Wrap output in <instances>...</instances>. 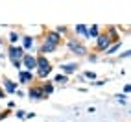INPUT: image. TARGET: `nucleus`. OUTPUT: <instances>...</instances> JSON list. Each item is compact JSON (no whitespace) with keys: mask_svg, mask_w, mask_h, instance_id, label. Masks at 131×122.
<instances>
[{"mask_svg":"<svg viewBox=\"0 0 131 122\" xmlns=\"http://www.w3.org/2000/svg\"><path fill=\"white\" fill-rule=\"evenodd\" d=\"M65 45H67V48H68V52H70L72 56H76V57H87V54L91 52L81 39H78V37H74V35H68L67 41H65Z\"/></svg>","mask_w":131,"mask_h":122,"instance_id":"f257e3e1","label":"nucleus"},{"mask_svg":"<svg viewBox=\"0 0 131 122\" xmlns=\"http://www.w3.org/2000/svg\"><path fill=\"white\" fill-rule=\"evenodd\" d=\"M111 45H113V43H111V39L107 37V33H105V32H100V35L94 39V52L100 56V54H103V52H105Z\"/></svg>","mask_w":131,"mask_h":122,"instance_id":"f03ea898","label":"nucleus"},{"mask_svg":"<svg viewBox=\"0 0 131 122\" xmlns=\"http://www.w3.org/2000/svg\"><path fill=\"white\" fill-rule=\"evenodd\" d=\"M26 96H28L31 102L48 100V96H46V94L42 93V89H41V83H33V85H30V89H28V93H26Z\"/></svg>","mask_w":131,"mask_h":122,"instance_id":"7ed1b4c3","label":"nucleus"},{"mask_svg":"<svg viewBox=\"0 0 131 122\" xmlns=\"http://www.w3.org/2000/svg\"><path fill=\"white\" fill-rule=\"evenodd\" d=\"M6 54H7V59L13 63V61H20L26 52H24V48L20 45H7V52H6Z\"/></svg>","mask_w":131,"mask_h":122,"instance_id":"20e7f679","label":"nucleus"},{"mask_svg":"<svg viewBox=\"0 0 131 122\" xmlns=\"http://www.w3.org/2000/svg\"><path fill=\"white\" fill-rule=\"evenodd\" d=\"M42 41H45V43H48V45H52V46H56V48H59V46L65 43V39L61 37V35H57V33H56L54 30H48V32H45V35H42Z\"/></svg>","mask_w":131,"mask_h":122,"instance_id":"39448f33","label":"nucleus"},{"mask_svg":"<svg viewBox=\"0 0 131 122\" xmlns=\"http://www.w3.org/2000/svg\"><path fill=\"white\" fill-rule=\"evenodd\" d=\"M22 63V70H28V72H35L37 68V61H35V54H30V52H26L24 57L20 59Z\"/></svg>","mask_w":131,"mask_h":122,"instance_id":"423d86ee","label":"nucleus"},{"mask_svg":"<svg viewBox=\"0 0 131 122\" xmlns=\"http://www.w3.org/2000/svg\"><path fill=\"white\" fill-rule=\"evenodd\" d=\"M2 89H4V93H6V96L7 94H15L17 93V89H19V82H15V80H11V78H7V76H2Z\"/></svg>","mask_w":131,"mask_h":122,"instance_id":"0eeeda50","label":"nucleus"},{"mask_svg":"<svg viewBox=\"0 0 131 122\" xmlns=\"http://www.w3.org/2000/svg\"><path fill=\"white\" fill-rule=\"evenodd\" d=\"M35 61H37L35 70H41V72H52L54 70V65H52V61L46 56H35Z\"/></svg>","mask_w":131,"mask_h":122,"instance_id":"6e6552de","label":"nucleus"},{"mask_svg":"<svg viewBox=\"0 0 131 122\" xmlns=\"http://www.w3.org/2000/svg\"><path fill=\"white\" fill-rule=\"evenodd\" d=\"M61 74H65L70 78L72 74H78V70H80V63L78 61H72V63H61Z\"/></svg>","mask_w":131,"mask_h":122,"instance_id":"1a4fd4ad","label":"nucleus"},{"mask_svg":"<svg viewBox=\"0 0 131 122\" xmlns=\"http://www.w3.org/2000/svg\"><path fill=\"white\" fill-rule=\"evenodd\" d=\"M20 46L24 48V52H33V48H35V37L33 35H22L20 37Z\"/></svg>","mask_w":131,"mask_h":122,"instance_id":"9d476101","label":"nucleus"},{"mask_svg":"<svg viewBox=\"0 0 131 122\" xmlns=\"http://www.w3.org/2000/svg\"><path fill=\"white\" fill-rule=\"evenodd\" d=\"M57 48L56 46H52V45H48V43H45V41H41V45L37 46V54L35 56H50V54H54Z\"/></svg>","mask_w":131,"mask_h":122,"instance_id":"9b49d317","label":"nucleus"},{"mask_svg":"<svg viewBox=\"0 0 131 122\" xmlns=\"http://www.w3.org/2000/svg\"><path fill=\"white\" fill-rule=\"evenodd\" d=\"M105 33H107V37L111 39V43H118V41H122L120 32L116 30V26H113V24H107V26H105Z\"/></svg>","mask_w":131,"mask_h":122,"instance_id":"f8f14e48","label":"nucleus"},{"mask_svg":"<svg viewBox=\"0 0 131 122\" xmlns=\"http://www.w3.org/2000/svg\"><path fill=\"white\" fill-rule=\"evenodd\" d=\"M74 37L81 41H89V32H87V24H76L74 26Z\"/></svg>","mask_w":131,"mask_h":122,"instance_id":"ddd939ff","label":"nucleus"},{"mask_svg":"<svg viewBox=\"0 0 131 122\" xmlns=\"http://www.w3.org/2000/svg\"><path fill=\"white\" fill-rule=\"evenodd\" d=\"M33 82H35V74H33V72L19 70V83H22V85H31Z\"/></svg>","mask_w":131,"mask_h":122,"instance_id":"4468645a","label":"nucleus"},{"mask_svg":"<svg viewBox=\"0 0 131 122\" xmlns=\"http://www.w3.org/2000/svg\"><path fill=\"white\" fill-rule=\"evenodd\" d=\"M41 89H42V93L50 98L52 94H54V91H56V85H54V82H52V80H45V82H41Z\"/></svg>","mask_w":131,"mask_h":122,"instance_id":"2eb2a0df","label":"nucleus"},{"mask_svg":"<svg viewBox=\"0 0 131 122\" xmlns=\"http://www.w3.org/2000/svg\"><path fill=\"white\" fill-rule=\"evenodd\" d=\"M20 37H22V33H20V32H17V30H11L6 41L9 43V45H20Z\"/></svg>","mask_w":131,"mask_h":122,"instance_id":"dca6fc26","label":"nucleus"},{"mask_svg":"<svg viewBox=\"0 0 131 122\" xmlns=\"http://www.w3.org/2000/svg\"><path fill=\"white\" fill-rule=\"evenodd\" d=\"M52 82H54V85H61V87H65L68 82H70V78H68V76H65V74H56L54 78H52Z\"/></svg>","mask_w":131,"mask_h":122,"instance_id":"f3484780","label":"nucleus"},{"mask_svg":"<svg viewBox=\"0 0 131 122\" xmlns=\"http://www.w3.org/2000/svg\"><path fill=\"white\" fill-rule=\"evenodd\" d=\"M120 48H122V41H118V43H113V45H111V46H109L105 52H103V56H105V57H111V56H115Z\"/></svg>","mask_w":131,"mask_h":122,"instance_id":"a211bd4d","label":"nucleus"},{"mask_svg":"<svg viewBox=\"0 0 131 122\" xmlns=\"http://www.w3.org/2000/svg\"><path fill=\"white\" fill-rule=\"evenodd\" d=\"M87 32H89V39H96L102 30H100L98 24H91V26H87Z\"/></svg>","mask_w":131,"mask_h":122,"instance_id":"6ab92c4d","label":"nucleus"},{"mask_svg":"<svg viewBox=\"0 0 131 122\" xmlns=\"http://www.w3.org/2000/svg\"><path fill=\"white\" fill-rule=\"evenodd\" d=\"M54 32L57 33V35H61L63 39L70 35V28H68V26H65V24H63V26H56V28H54Z\"/></svg>","mask_w":131,"mask_h":122,"instance_id":"aec40b11","label":"nucleus"},{"mask_svg":"<svg viewBox=\"0 0 131 122\" xmlns=\"http://www.w3.org/2000/svg\"><path fill=\"white\" fill-rule=\"evenodd\" d=\"M111 82V78H100V80H94V82H91V85L92 87H103L105 83H109Z\"/></svg>","mask_w":131,"mask_h":122,"instance_id":"412c9836","label":"nucleus"},{"mask_svg":"<svg viewBox=\"0 0 131 122\" xmlns=\"http://www.w3.org/2000/svg\"><path fill=\"white\" fill-rule=\"evenodd\" d=\"M115 100L120 104V106H126V104H127V96H126V94H122V93L115 94Z\"/></svg>","mask_w":131,"mask_h":122,"instance_id":"4be33fe9","label":"nucleus"},{"mask_svg":"<svg viewBox=\"0 0 131 122\" xmlns=\"http://www.w3.org/2000/svg\"><path fill=\"white\" fill-rule=\"evenodd\" d=\"M129 57H131V50H129V48H126L124 52H120V54L116 56V59H120V61H122V59H129Z\"/></svg>","mask_w":131,"mask_h":122,"instance_id":"5701e85b","label":"nucleus"},{"mask_svg":"<svg viewBox=\"0 0 131 122\" xmlns=\"http://www.w3.org/2000/svg\"><path fill=\"white\" fill-rule=\"evenodd\" d=\"M87 61H91V63H96V61L100 59V56L96 54V52H89V54H87V57H85Z\"/></svg>","mask_w":131,"mask_h":122,"instance_id":"b1692460","label":"nucleus"},{"mask_svg":"<svg viewBox=\"0 0 131 122\" xmlns=\"http://www.w3.org/2000/svg\"><path fill=\"white\" fill-rule=\"evenodd\" d=\"M13 115H15L17 118H19V120H24V117H26V111H24V109H15V111H13Z\"/></svg>","mask_w":131,"mask_h":122,"instance_id":"393cba45","label":"nucleus"},{"mask_svg":"<svg viewBox=\"0 0 131 122\" xmlns=\"http://www.w3.org/2000/svg\"><path fill=\"white\" fill-rule=\"evenodd\" d=\"M11 115V109H4V111H0V120H4Z\"/></svg>","mask_w":131,"mask_h":122,"instance_id":"a878e982","label":"nucleus"},{"mask_svg":"<svg viewBox=\"0 0 131 122\" xmlns=\"http://www.w3.org/2000/svg\"><path fill=\"white\" fill-rule=\"evenodd\" d=\"M11 65H13V68H15L17 72H19V70H22V63H20V61H13Z\"/></svg>","mask_w":131,"mask_h":122,"instance_id":"bb28decb","label":"nucleus"},{"mask_svg":"<svg viewBox=\"0 0 131 122\" xmlns=\"http://www.w3.org/2000/svg\"><path fill=\"white\" fill-rule=\"evenodd\" d=\"M76 82H78V83H87V80L83 78V74H80V72L76 74Z\"/></svg>","mask_w":131,"mask_h":122,"instance_id":"cd10ccee","label":"nucleus"},{"mask_svg":"<svg viewBox=\"0 0 131 122\" xmlns=\"http://www.w3.org/2000/svg\"><path fill=\"white\" fill-rule=\"evenodd\" d=\"M122 91H124L122 94H126V96H127V94H129V91H131V85H129V83H124V89H122Z\"/></svg>","mask_w":131,"mask_h":122,"instance_id":"c85d7f7f","label":"nucleus"},{"mask_svg":"<svg viewBox=\"0 0 131 122\" xmlns=\"http://www.w3.org/2000/svg\"><path fill=\"white\" fill-rule=\"evenodd\" d=\"M15 107H17V104H15L13 100H9V102H7V109H11V111H13Z\"/></svg>","mask_w":131,"mask_h":122,"instance_id":"c756f323","label":"nucleus"},{"mask_svg":"<svg viewBox=\"0 0 131 122\" xmlns=\"http://www.w3.org/2000/svg\"><path fill=\"white\" fill-rule=\"evenodd\" d=\"M33 117H35V113H33V111H30V113H26L24 120H30V118H33Z\"/></svg>","mask_w":131,"mask_h":122,"instance_id":"7c9ffc66","label":"nucleus"},{"mask_svg":"<svg viewBox=\"0 0 131 122\" xmlns=\"http://www.w3.org/2000/svg\"><path fill=\"white\" fill-rule=\"evenodd\" d=\"M87 113H89V115H94V113H96V107H94V106L87 107Z\"/></svg>","mask_w":131,"mask_h":122,"instance_id":"2f4dec72","label":"nucleus"},{"mask_svg":"<svg viewBox=\"0 0 131 122\" xmlns=\"http://www.w3.org/2000/svg\"><path fill=\"white\" fill-rule=\"evenodd\" d=\"M15 94H17V96H19V98H24V96H26V94H24V93H22L20 89H17V93H15Z\"/></svg>","mask_w":131,"mask_h":122,"instance_id":"473e14b6","label":"nucleus"},{"mask_svg":"<svg viewBox=\"0 0 131 122\" xmlns=\"http://www.w3.org/2000/svg\"><path fill=\"white\" fill-rule=\"evenodd\" d=\"M4 59H7V54H6V52H2V50H0V61H4Z\"/></svg>","mask_w":131,"mask_h":122,"instance_id":"72a5a7b5","label":"nucleus"},{"mask_svg":"<svg viewBox=\"0 0 131 122\" xmlns=\"http://www.w3.org/2000/svg\"><path fill=\"white\" fill-rule=\"evenodd\" d=\"M4 98H6V93H4L2 87H0V100H4Z\"/></svg>","mask_w":131,"mask_h":122,"instance_id":"f704fd0d","label":"nucleus"},{"mask_svg":"<svg viewBox=\"0 0 131 122\" xmlns=\"http://www.w3.org/2000/svg\"><path fill=\"white\" fill-rule=\"evenodd\" d=\"M6 43H7V41H6L4 37H0V46H2V45H6Z\"/></svg>","mask_w":131,"mask_h":122,"instance_id":"c9c22d12","label":"nucleus"},{"mask_svg":"<svg viewBox=\"0 0 131 122\" xmlns=\"http://www.w3.org/2000/svg\"><path fill=\"white\" fill-rule=\"evenodd\" d=\"M63 122H68V120H63Z\"/></svg>","mask_w":131,"mask_h":122,"instance_id":"e433bc0d","label":"nucleus"}]
</instances>
